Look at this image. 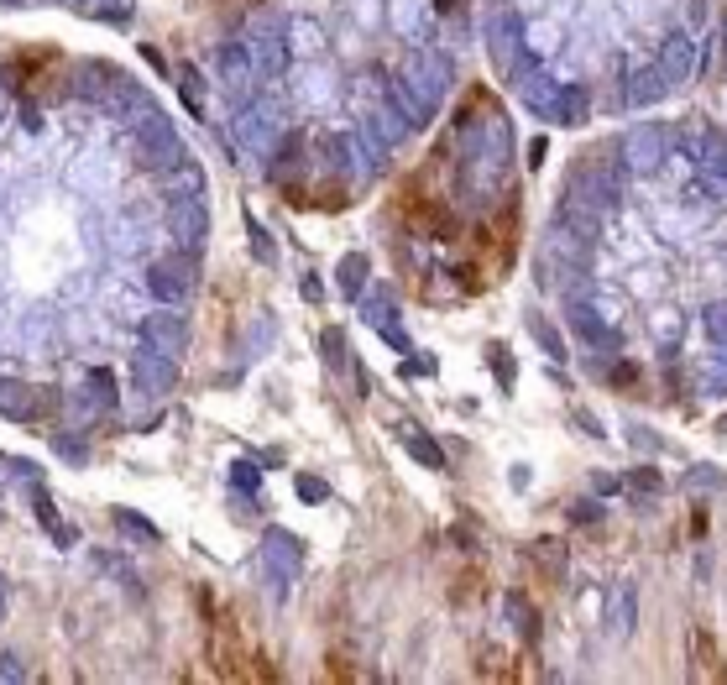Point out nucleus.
Returning a JSON list of instances; mask_svg holds the SVG:
<instances>
[{"instance_id": "nucleus-40", "label": "nucleus", "mask_w": 727, "mask_h": 685, "mask_svg": "<svg viewBox=\"0 0 727 685\" xmlns=\"http://www.w3.org/2000/svg\"><path fill=\"white\" fill-rule=\"evenodd\" d=\"M654 340H660V346H680V314L675 309L654 314Z\"/></svg>"}, {"instance_id": "nucleus-46", "label": "nucleus", "mask_w": 727, "mask_h": 685, "mask_svg": "<svg viewBox=\"0 0 727 685\" xmlns=\"http://www.w3.org/2000/svg\"><path fill=\"white\" fill-rule=\"evenodd\" d=\"M487 356H492V377L503 382V387H513V356H508V351H497V346H492Z\"/></svg>"}, {"instance_id": "nucleus-31", "label": "nucleus", "mask_w": 727, "mask_h": 685, "mask_svg": "<svg viewBox=\"0 0 727 685\" xmlns=\"http://www.w3.org/2000/svg\"><path fill=\"white\" fill-rule=\"evenodd\" d=\"M529 330H534V340H539V351H550V361H565V340H560V330L550 325V319H529Z\"/></svg>"}, {"instance_id": "nucleus-18", "label": "nucleus", "mask_w": 727, "mask_h": 685, "mask_svg": "<svg viewBox=\"0 0 727 685\" xmlns=\"http://www.w3.org/2000/svg\"><path fill=\"white\" fill-rule=\"evenodd\" d=\"M633 628H639V597H633V586L618 581L607 591V633L612 638H628Z\"/></svg>"}, {"instance_id": "nucleus-28", "label": "nucleus", "mask_w": 727, "mask_h": 685, "mask_svg": "<svg viewBox=\"0 0 727 685\" xmlns=\"http://www.w3.org/2000/svg\"><path fill=\"white\" fill-rule=\"evenodd\" d=\"M555 48H560V27H555V21H529V27H524V53L550 58Z\"/></svg>"}, {"instance_id": "nucleus-54", "label": "nucleus", "mask_w": 727, "mask_h": 685, "mask_svg": "<svg viewBox=\"0 0 727 685\" xmlns=\"http://www.w3.org/2000/svg\"><path fill=\"white\" fill-rule=\"evenodd\" d=\"M544 157H550V142H544V136H539V142L529 147V163H544Z\"/></svg>"}, {"instance_id": "nucleus-49", "label": "nucleus", "mask_w": 727, "mask_h": 685, "mask_svg": "<svg viewBox=\"0 0 727 685\" xmlns=\"http://www.w3.org/2000/svg\"><path fill=\"white\" fill-rule=\"evenodd\" d=\"M592 487H597L602 497H612V492L623 487V476H612V471H592Z\"/></svg>"}, {"instance_id": "nucleus-16", "label": "nucleus", "mask_w": 727, "mask_h": 685, "mask_svg": "<svg viewBox=\"0 0 727 685\" xmlns=\"http://www.w3.org/2000/svg\"><path fill=\"white\" fill-rule=\"evenodd\" d=\"M571 330H576L581 346H592V351H618V330H607V319L581 299H571Z\"/></svg>"}, {"instance_id": "nucleus-21", "label": "nucleus", "mask_w": 727, "mask_h": 685, "mask_svg": "<svg viewBox=\"0 0 727 685\" xmlns=\"http://www.w3.org/2000/svg\"><path fill=\"white\" fill-rule=\"evenodd\" d=\"M32 403H37V393L27 382L0 377V414H6V419H32Z\"/></svg>"}, {"instance_id": "nucleus-32", "label": "nucleus", "mask_w": 727, "mask_h": 685, "mask_svg": "<svg viewBox=\"0 0 727 685\" xmlns=\"http://www.w3.org/2000/svg\"><path fill=\"white\" fill-rule=\"evenodd\" d=\"M701 325H707V340L717 351H727V299L707 304V314H701Z\"/></svg>"}, {"instance_id": "nucleus-57", "label": "nucleus", "mask_w": 727, "mask_h": 685, "mask_svg": "<svg viewBox=\"0 0 727 685\" xmlns=\"http://www.w3.org/2000/svg\"><path fill=\"white\" fill-rule=\"evenodd\" d=\"M456 6H466V0H440V11H456Z\"/></svg>"}, {"instance_id": "nucleus-34", "label": "nucleus", "mask_w": 727, "mask_h": 685, "mask_svg": "<svg viewBox=\"0 0 727 685\" xmlns=\"http://www.w3.org/2000/svg\"><path fill=\"white\" fill-rule=\"evenodd\" d=\"M116 523L131 534V539H142V544H157V523L142 518V513H131V508H116Z\"/></svg>"}, {"instance_id": "nucleus-2", "label": "nucleus", "mask_w": 727, "mask_h": 685, "mask_svg": "<svg viewBox=\"0 0 727 685\" xmlns=\"http://www.w3.org/2000/svg\"><path fill=\"white\" fill-rule=\"evenodd\" d=\"M623 163L618 168H607L602 157H586V163L571 168V184H565V199H576L586 204V210H597V215H612L618 210V194H623Z\"/></svg>"}, {"instance_id": "nucleus-55", "label": "nucleus", "mask_w": 727, "mask_h": 685, "mask_svg": "<svg viewBox=\"0 0 727 685\" xmlns=\"http://www.w3.org/2000/svg\"><path fill=\"white\" fill-rule=\"evenodd\" d=\"M0 675H6V680H21V665H16V654H6V665H0Z\"/></svg>"}, {"instance_id": "nucleus-37", "label": "nucleus", "mask_w": 727, "mask_h": 685, "mask_svg": "<svg viewBox=\"0 0 727 685\" xmlns=\"http://www.w3.org/2000/svg\"><path fill=\"white\" fill-rule=\"evenodd\" d=\"M246 236H252V251H257V262H262V267L278 262V251H272V236H267V225H262V220L246 215Z\"/></svg>"}, {"instance_id": "nucleus-24", "label": "nucleus", "mask_w": 727, "mask_h": 685, "mask_svg": "<svg viewBox=\"0 0 727 685\" xmlns=\"http://www.w3.org/2000/svg\"><path fill=\"white\" fill-rule=\"evenodd\" d=\"M586 110H592V95H586V84H560V105H555V121L560 126H581Z\"/></svg>"}, {"instance_id": "nucleus-41", "label": "nucleus", "mask_w": 727, "mask_h": 685, "mask_svg": "<svg viewBox=\"0 0 727 685\" xmlns=\"http://www.w3.org/2000/svg\"><path fill=\"white\" fill-rule=\"evenodd\" d=\"M398 27H403V37H424V11L414 6V0H398Z\"/></svg>"}, {"instance_id": "nucleus-12", "label": "nucleus", "mask_w": 727, "mask_h": 685, "mask_svg": "<svg viewBox=\"0 0 727 685\" xmlns=\"http://www.w3.org/2000/svg\"><path fill=\"white\" fill-rule=\"evenodd\" d=\"M246 53H252V74L262 84H278L288 74V42L278 32H252V42H246Z\"/></svg>"}, {"instance_id": "nucleus-25", "label": "nucleus", "mask_w": 727, "mask_h": 685, "mask_svg": "<svg viewBox=\"0 0 727 685\" xmlns=\"http://www.w3.org/2000/svg\"><path fill=\"white\" fill-rule=\"evenodd\" d=\"M32 513H37L42 523H48V534H53V544H63V550H68V544H74V529H68V523L58 518V508H53V497H48V487H32Z\"/></svg>"}, {"instance_id": "nucleus-44", "label": "nucleus", "mask_w": 727, "mask_h": 685, "mask_svg": "<svg viewBox=\"0 0 727 685\" xmlns=\"http://www.w3.org/2000/svg\"><path fill=\"white\" fill-rule=\"evenodd\" d=\"M293 48H299V53H320V27H314V21H299V27H293Z\"/></svg>"}, {"instance_id": "nucleus-27", "label": "nucleus", "mask_w": 727, "mask_h": 685, "mask_svg": "<svg viewBox=\"0 0 727 685\" xmlns=\"http://www.w3.org/2000/svg\"><path fill=\"white\" fill-rule=\"evenodd\" d=\"M199 184H204V178H199V168H194V157H184V163H178V168H168V199H194L199 194Z\"/></svg>"}, {"instance_id": "nucleus-35", "label": "nucleus", "mask_w": 727, "mask_h": 685, "mask_svg": "<svg viewBox=\"0 0 727 685\" xmlns=\"http://www.w3.org/2000/svg\"><path fill=\"white\" fill-rule=\"evenodd\" d=\"M178 95H184V105L194 110V116H204V84H199V74H194L189 63L178 68Z\"/></svg>"}, {"instance_id": "nucleus-10", "label": "nucleus", "mask_w": 727, "mask_h": 685, "mask_svg": "<svg viewBox=\"0 0 727 685\" xmlns=\"http://www.w3.org/2000/svg\"><path fill=\"white\" fill-rule=\"evenodd\" d=\"M142 346H152V351H163V356H184V346H189V325H184V314H178L173 304L168 309H152L147 319H142Z\"/></svg>"}, {"instance_id": "nucleus-19", "label": "nucleus", "mask_w": 727, "mask_h": 685, "mask_svg": "<svg viewBox=\"0 0 727 685\" xmlns=\"http://www.w3.org/2000/svg\"><path fill=\"white\" fill-rule=\"evenodd\" d=\"M503 612H508L513 633L524 638V644H534L539 638V612H534V602L524 597V591H503Z\"/></svg>"}, {"instance_id": "nucleus-5", "label": "nucleus", "mask_w": 727, "mask_h": 685, "mask_svg": "<svg viewBox=\"0 0 727 685\" xmlns=\"http://www.w3.org/2000/svg\"><path fill=\"white\" fill-rule=\"evenodd\" d=\"M236 136L246 152H272L283 136V105L278 100H252L241 105V121H236Z\"/></svg>"}, {"instance_id": "nucleus-22", "label": "nucleus", "mask_w": 727, "mask_h": 685, "mask_svg": "<svg viewBox=\"0 0 727 685\" xmlns=\"http://www.w3.org/2000/svg\"><path fill=\"white\" fill-rule=\"evenodd\" d=\"M367 272H372V262L361 257V251H351V257H340V267H335V283H340V293H346V299H361V293H367Z\"/></svg>"}, {"instance_id": "nucleus-9", "label": "nucleus", "mask_w": 727, "mask_h": 685, "mask_svg": "<svg viewBox=\"0 0 727 685\" xmlns=\"http://www.w3.org/2000/svg\"><path fill=\"white\" fill-rule=\"evenodd\" d=\"M131 377H136V387H142L147 398H163V393H173V382H178V361H173V356H163V351H152V346H142V340H136V356H131Z\"/></svg>"}, {"instance_id": "nucleus-3", "label": "nucleus", "mask_w": 727, "mask_h": 685, "mask_svg": "<svg viewBox=\"0 0 727 685\" xmlns=\"http://www.w3.org/2000/svg\"><path fill=\"white\" fill-rule=\"evenodd\" d=\"M131 152H136V163L142 168H152V173H168V168H178L184 163V142H178V131H173V121L157 110V116H147L142 126H131Z\"/></svg>"}, {"instance_id": "nucleus-47", "label": "nucleus", "mask_w": 727, "mask_h": 685, "mask_svg": "<svg viewBox=\"0 0 727 685\" xmlns=\"http://www.w3.org/2000/svg\"><path fill=\"white\" fill-rule=\"evenodd\" d=\"M320 351H325L330 367H335L340 356H346V340H340V330H325V335H320Z\"/></svg>"}, {"instance_id": "nucleus-45", "label": "nucleus", "mask_w": 727, "mask_h": 685, "mask_svg": "<svg viewBox=\"0 0 727 685\" xmlns=\"http://www.w3.org/2000/svg\"><path fill=\"white\" fill-rule=\"evenodd\" d=\"M623 440H633V445H644V450H665V440L654 435V429H644V424H623Z\"/></svg>"}, {"instance_id": "nucleus-17", "label": "nucleus", "mask_w": 727, "mask_h": 685, "mask_svg": "<svg viewBox=\"0 0 727 685\" xmlns=\"http://www.w3.org/2000/svg\"><path fill=\"white\" fill-rule=\"evenodd\" d=\"M660 68H665L670 89H675V84H686V79L696 74V42H691L686 32H670V37H665V48H660Z\"/></svg>"}, {"instance_id": "nucleus-14", "label": "nucleus", "mask_w": 727, "mask_h": 685, "mask_svg": "<svg viewBox=\"0 0 727 685\" xmlns=\"http://www.w3.org/2000/svg\"><path fill=\"white\" fill-rule=\"evenodd\" d=\"M665 95H670V79H665L660 63H644V68H633V74L623 79V105H633V110L660 105Z\"/></svg>"}, {"instance_id": "nucleus-43", "label": "nucleus", "mask_w": 727, "mask_h": 685, "mask_svg": "<svg viewBox=\"0 0 727 685\" xmlns=\"http://www.w3.org/2000/svg\"><path fill=\"white\" fill-rule=\"evenodd\" d=\"M293 487H299V497H304V502H325V497H330V487L320 482V476H309V471L293 476Z\"/></svg>"}, {"instance_id": "nucleus-39", "label": "nucleus", "mask_w": 727, "mask_h": 685, "mask_svg": "<svg viewBox=\"0 0 727 685\" xmlns=\"http://www.w3.org/2000/svg\"><path fill=\"white\" fill-rule=\"evenodd\" d=\"M231 487L236 492H262V466L257 461H236L231 466Z\"/></svg>"}, {"instance_id": "nucleus-6", "label": "nucleus", "mask_w": 727, "mask_h": 685, "mask_svg": "<svg viewBox=\"0 0 727 685\" xmlns=\"http://www.w3.org/2000/svg\"><path fill=\"white\" fill-rule=\"evenodd\" d=\"M618 152H623V168L628 173H660L665 152H670V136L660 126H633L623 142H618Z\"/></svg>"}, {"instance_id": "nucleus-4", "label": "nucleus", "mask_w": 727, "mask_h": 685, "mask_svg": "<svg viewBox=\"0 0 727 685\" xmlns=\"http://www.w3.org/2000/svg\"><path fill=\"white\" fill-rule=\"evenodd\" d=\"M147 283H152V293L163 304H184L189 293H194V283H199V262H194V251H168V257H157L152 262V272H147Z\"/></svg>"}, {"instance_id": "nucleus-8", "label": "nucleus", "mask_w": 727, "mask_h": 685, "mask_svg": "<svg viewBox=\"0 0 727 685\" xmlns=\"http://www.w3.org/2000/svg\"><path fill=\"white\" fill-rule=\"evenodd\" d=\"M168 236L178 241V251H199L204 236H210V210H204V199H173L168 204Z\"/></svg>"}, {"instance_id": "nucleus-29", "label": "nucleus", "mask_w": 727, "mask_h": 685, "mask_svg": "<svg viewBox=\"0 0 727 685\" xmlns=\"http://www.w3.org/2000/svg\"><path fill=\"white\" fill-rule=\"evenodd\" d=\"M701 163H707V173L712 178H722L727 184V131H707V142H701Z\"/></svg>"}, {"instance_id": "nucleus-30", "label": "nucleus", "mask_w": 727, "mask_h": 685, "mask_svg": "<svg viewBox=\"0 0 727 685\" xmlns=\"http://www.w3.org/2000/svg\"><path fill=\"white\" fill-rule=\"evenodd\" d=\"M110 68H100V63H89V68H79V79H74V89L79 95H89V100H105V89H110Z\"/></svg>"}, {"instance_id": "nucleus-23", "label": "nucleus", "mask_w": 727, "mask_h": 685, "mask_svg": "<svg viewBox=\"0 0 727 685\" xmlns=\"http://www.w3.org/2000/svg\"><path fill=\"white\" fill-rule=\"evenodd\" d=\"M524 105L534 110V116L555 121V105H560V84H555V79H544V74H534V79L524 84Z\"/></svg>"}, {"instance_id": "nucleus-7", "label": "nucleus", "mask_w": 727, "mask_h": 685, "mask_svg": "<svg viewBox=\"0 0 727 685\" xmlns=\"http://www.w3.org/2000/svg\"><path fill=\"white\" fill-rule=\"evenodd\" d=\"M257 565H262V576L272 586H293V576H299V544H293V534L283 529H267L262 534V550H257Z\"/></svg>"}, {"instance_id": "nucleus-53", "label": "nucleus", "mask_w": 727, "mask_h": 685, "mask_svg": "<svg viewBox=\"0 0 727 685\" xmlns=\"http://www.w3.org/2000/svg\"><path fill=\"white\" fill-rule=\"evenodd\" d=\"M58 450L68 455V461H84V450H79V440H58Z\"/></svg>"}, {"instance_id": "nucleus-42", "label": "nucleus", "mask_w": 727, "mask_h": 685, "mask_svg": "<svg viewBox=\"0 0 727 685\" xmlns=\"http://www.w3.org/2000/svg\"><path fill=\"white\" fill-rule=\"evenodd\" d=\"M84 11H95V16H110V21H126L131 16V0H79Z\"/></svg>"}, {"instance_id": "nucleus-20", "label": "nucleus", "mask_w": 727, "mask_h": 685, "mask_svg": "<svg viewBox=\"0 0 727 685\" xmlns=\"http://www.w3.org/2000/svg\"><path fill=\"white\" fill-rule=\"evenodd\" d=\"M398 435H403L408 455H414L419 466H429V471H440V466H445V455H440V445H435V435H429V429H419V424H403Z\"/></svg>"}, {"instance_id": "nucleus-13", "label": "nucleus", "mask_w": 727, "mask_h": 685, "mask_svg": "<svg viewBox=\"0 0 727 685\" xmlns=\"http://www.w3.org/2000/svg\"><path fill=\"white\" fill-rule=\"evenodd\" d=\"M361 319H367V325L388 340L393 351H408V335H403V325H398V304H393V293H361Z\"/></svg>"}, {"instance_id": "nucleus-11", "label": "nucleus", "mask_w": 727, "mask_h": 685, "mask_svg": "<svg viewBox=\"0 0 727 685\" xmlns=\"http://www.w3.org/2000/svg\"><path fill=\"white\" fill-rule=\"evenodd\" d=\"M487 53H492L497 74H518V68H524V27H518L513 16H497L487 27Z\"/></svg>"}, {"instance_id": "nucleus-33", "label": "nucleus", "mask_w": 727, "mask_h": 685, "mask_svg": "<svg viewBox=\"0 0 727 685\" xmlns=\"http://www.w3.org/2000/svg\"><path fill=\"white\" fill-rule=\"evenodd\" d=\"M623 487H628V492H644V497H654V492H665V476L654 471V466H633V471L623 476Z\"/></svg>"}, {"instance_id": "nucleus-48", "label": "nucleus", "mask_w": 727, "mask_h": 685, "mask_svg": "<svg viewBox=\"0 0 727 685\" xmlns=\"http://www.w3.org/2000/svg\"><path fill=\"white\" fill-rule=\"evenodd\" d=\"M571 523H602V502H571Z\"/></svg>"}, {"instance_id": "nucleus-26", "label": "nucleus", "mask_w": 727, "mask_h": 685, "mask_svg": "<svg viewBox=\"0 0 727 685\" xmlns=\"http://www.w3.org/2000/svg\"><path fill=\"white\" fill-rule=\"evenodd\" d=\"M717 487H727V471L712 466V461H701V466H691L686 476H680V492H696V497H707Z\"/></svg>"}, {"instance_id": "nucleus-38", "label": "nucleus", "mask_w": 727, "mask_h": 685, "mask_svg": "<svg viewBox=\"0 0 727 685\" xmlns=\"http://www.w3.org/2000/svg\"><path fill=\"white\" fill-rule=\"evenodd\" d=\"M534 555L550 565V576H555V581H565V544H560V539H539V544H534Z\"/></svg>"}, {"instance_id": "nucleus-50", "label": "nucleus", "mask_w": 727, "mask_h": 685, "mask_svg": "<svg viewBox=\"0 0 727 685\" xmlns=\"http://www.w3.org/2000/svg\"><path fill=\"white\" fill-rule=\"evenodd\" d=\"M403 372H424V377H429V372H435V356H414Z\"/></svg>"}, {"instance_id": "nucleus-36", "label": "nucleus", "mask_w": 727, "mask_h": 685, "mask_svg": "<svg viewBox=\"0 0 727 685\" xmlns=\"http://www.w3.org/2000/svg\"><path fill=\"white\" fill-rule=\"evenodd\" d=\"M84 387L95 393V403H100V408H116V377H110L105 367L89 372V377H84Z\"/></svg>"}, {"instance_id": "nucleus-56", "label": "nucleus", "mask_w": 727, "mask_h": 685, "mask_svg": "<svg viewBox=\"0 0 727 685\" xmlns=\"http://www.w3.org/2000/svg\"><path fill=\"white\" fill-rule=\"evenodd\" d=\"M6 597H11V586H6V576H0V618H6Z\"/></svg>"}, {"instance_id": "nucleus-15", "label": "nucleus", "mask_w": 727, "mask_h": 685, "mask_svg": "<svg viewBox=\"0 0 727 685\" xmlns=\"http://www.w3.org/2000/svg\"><path fill=\"white\" fill-rule=\"evenodd\" d=\"M215 74H220V84L231 89V95H246V89L257 84V74H252V53H246V42H225V48L215 53Z\"/></svg>"}, {"instance_id": "nucleus-51", "label": "nucleus", "mask_w": 727, "mask_h": 685, "mask_svg": "<svg viewBox=\"0 0 727 685\" xmlns=\"http://www.w3.org/2000/svg\"><path fill=\"white\" fill-rule=\"evenodd\" d=\"M320 293H325V288H320V278L309 272V278H304V299H309V304H320Z\"/></svg>"}, {"instance_id": "nucleus-52", "label": "nucleus", "mask_w": 727, "mask_h": 685, "mask_svg": "<svg viewBox=\"0 0 727 685\" xmlns=\"http://www.w3.org/2000/svg\"><path fill=\"white\" fill-rule=\"evenodd\" d=\"M576 429H586V435H602V424L592 414H576Z\"/></svg>"}, {"instance_id": "nucleus-1", "label": "nucleus", "mask_w": 727, "mask_h": 685, "mask_svg": "<svg viewBox=\"0 0 727 685\" xmlns=\"http://www.w3.org/2000/svg\"><path fill=\"white\" fill-rule=\"evenodd\" d=\"M450 79H456L450 58L435 53V48H419L414 58L403 63V74L388 79V100L403 110L408 126H424V121L440 110V100L450 95Z\"/></svg>"}]
</instances>
